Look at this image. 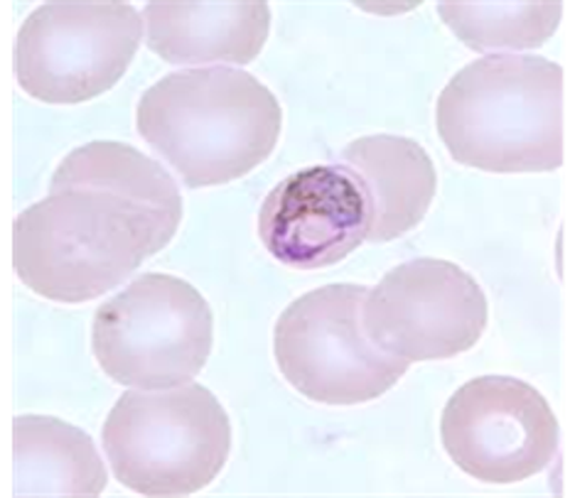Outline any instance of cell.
<instances>
[{"mask_svg":"<svg viewBox=\"0 0 570 498\" xmlns=\"http://www.w3.org/2000/svg\"><path fill=\"white\" fill-rule=\"evenodd\" d=\"M362 285H325L303 295L273 329L278 369L301 396L360 406L394 388L409 361L376 349L364 331Z\"/></svg>","mask_w":570,"mask_h":498,"instance_id":"cell-6","label":"cell"},{"mask_svg":"<svg viewBox=\"0 0 570 498\" xmlns=\"http://www.w3.org/2000/svg\"><path fill=\"white\" fill-rule=\"evenodd\" d=\"M370 209L360 182L340 165H315L285 177L258 211L266 251L295 270L335 266L366 241Z\"/></svg>","mask_w":570,"mask_h":498,"instance_id":"cell-10","label":"cell"},{"mask_svg":"<svg viewBox=\"0 0 570 498\" xmlns=\"http://www.w3.org/2000/svg\"><path fill=\"white\" fill-rule=\"evenodd\" d=\"M335 165L360 182L370 231L366 241L386 243L413 231L433 205L438 175L431 156L411 138L364 136L337 152Z\"/></svg>","mask_w":570,"mask_h":498,"instance_id":"cell-11","label":"cell"},{"mask_svg":"<svg viewBox=\"0 0 570 498\" xmlns=\"http://www.w3.org/2000/svg\"><path fill=\"white\" fill-rule=\"evenodd\" d=\"M487 298L468 270L441 258L396 266L366 290L364 331L403 361H441L470 351L487 329Z\"/></svg>","mask_w":570,"mask_h":498,"instance_id":"cell-8","label":"cell"},{"mask_svg":"<svg viewBox=\"0 0 570 498\" xmlns=\"http://www.w3.org/2000/svg\"><path fill=\"white\" fill-rule=\"evenodd\" d=\"M180 221V187L165 168L126 142L94 140L57 165L50 195L18 213L13 266L45 300L89 302L160 253Z\"/></svg>","mask_w":570,"mask_h":498,"instance_id":"cell-1","label":"cell"},{"mask_svg":"<svg viewBox=\"0 0 570 498\" xmlns=\"http://www.w3.org/2000/svg\"><path fill=\"white\" fill-rule=\"evenodd\" d=\"M212 343L207 300L195 285L165 272H142L94 315V356L126 388L189 384L205 369Z\"/></svg>","mask_w":570,"mask_h":498,"instance_id":"cell-5","label":"cell"},{"mask_svg":"<svg viewBox=\"0 0 570 498\" xmlns=\"http://www.w3.org/2000/svg\"><path fill=\"white\" fill-rule=\"evenodd\" d=\"M146 42L168 64H252L271 32L264 0L244 3H148Z\"/></svg>","mask_w":570,"mask_h":498,"instance_id":"cell-12","label":"cell"},{"mask_svg":"<svg viewBox=\"0 0 570 498\" xmlns=\"http://www.w3.org/2000/svg\"><path fill=\"white\" fill-rule=\"evenodd\" d=\"M140 138L189 189L242 180L276 150L283 111L266 84L244 69L175 71L142 93Z\"/></svg>","mask_w":570,"mask_h":498,"instance_id":"cell-3","label":"cell"},{"mask_svg":"<svg viewBox=\"0 0 570 498\" xmlns=\"http://www.w3.org/2000/svg\"><path fill=\"white\" fill-rule=\"evenodd\" d=\"M563 3H438V16L474 52L539 50L563 18Z\"/></svg>","mask_w":570,"mask_h":498,"instance_id":"cell-14","label":"cell"},{"mask_svg":"<svg viewBox=\"0 0 570 498\" xmlns=\"http://www.w3.org/2000/svg\"><path fill=\"white\" fill-rule=\"evenodd\" d=\"M114 477L148 498L193 496L227 465L232 425L209 388L126 390L101 432Z\"/></svg>","mask_w":570,"mask_h":498,"instance_id":"cell-4","label":"cell"},{"mask_svg":"<svg viewBox=\"0 0 570 498\" xmlns=\"http://www.w3.org/2000/svg\"><path fill=\"white\" fill-rule=\"evenodd\" d=\"M450 158L494 175L553 172L566 152V77L539 54H487L435 103Z\"/></svg>","mask_w":570,"mask_h":498,"instance_id":"cell-2","label":"cell"},{"mask_svg":"<svg viewBox=\"0 0 570 498\" xmlns=\"http://www.w3.org/2000/svg\"><path fill=\"white\" fill-rule=\"evenodd\" d=\"M140 40L130 3H45L18 30L16 79L38 101L85 103L121 81Z\"/></svg>","mask_w":570,"mask_h":498,"instance_id":"cell-7","label":"cell"},{"mask_svg":"<svg viewBox=\"0 0 570 498\" xmlns=\"http://www.w3.org/2000/svg\"><path fill=\"white\" fill-rule=\"evenodd\" d=\"M441 440L472 479L519 484L553 461L558 420L539 388L514 376H480L448 400Z\"/></svg>","mask_w":570,"mask_h":498,"instance_id":"cell-9","label":"cell"},{"mask_svg":"<svg viewBox=\"0 0 570 498\" xmlns=\"http://www.w3.org/2000/svg\"><path fill=\"white\" fill-rule=\"evenodd\" d=\"M13 459L16 496L97 498L109 481L91 437L47 415L13 420Z\"/></svg>","mask_w":570,"mask_h":498,"instance_id":"cell-13","label":"cell"}]
</instances>
